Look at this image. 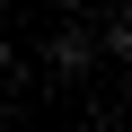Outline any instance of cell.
I'll list each match as a JSON object with an SVG mask.
<instances>
[{
  "label": "cell",
  "instance_id": "6da1fadb",
  "mask_svg": "<svg viewBox=\"0 0 132 132\" xmlns=\"http://www.w3.org/2000/svg\"><path fill=\"white\" fill-rule=\"evenodd\" d=\"M44 62H53V71H62V79H79V71H88V62H97V35H88V27H62V35L44 44Z\"/></svg>",
  "mask_w": 132,
  "mask_h": 132
},
{
  "label": "cell",
  "instance_id": "7a4b0ae2",
  "mask_svg": "<svg viewBox=\"0 0 132 132\" xmlns=\"http://www.w3.org/2000/svg\"><path fill=\"white\" fill-rule=\"evenodd\" d=\"M106 53H132V18H114V27H106Z\"/></svg>",
  "mask_w": 132,
  "mask_h": 132
},
{
  "label": "cell",
  "instance_id": "3957f363",
  "mask_svg": "<svg viewBox=\"0 0 132 132\" xmlns=\"http://www.w3.org/2000/svg\"><path fill=\"white\" fill-rule=\"evenodd\" d=\"M9 71H18V53H9V44H0V79H9Z\"/></svg>",
  "mask_w": 132,
  "mask_h": 132
},
{
  "label": "cell",
  "instance_id": "277c9868",
  "mask_svg": "<svg viewBox=\"0 0 132 132\" xmlns=\"http://www.w3.org/2000/svg\"><path fill=\"white\" fill-rule=\"evenodd\" d=\"M62 9H79V0H62Z\"/></svg>",
  "mask_w": 132,
  "mask_h": 132
}]
</instances>
